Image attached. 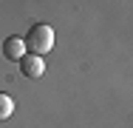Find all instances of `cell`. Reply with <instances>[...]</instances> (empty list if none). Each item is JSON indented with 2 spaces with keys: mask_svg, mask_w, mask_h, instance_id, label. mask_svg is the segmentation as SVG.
<instances>
[{
  "mask_svg": "<svg viewBox=\"0 0 133 128\" xmlns=\"http://www.w3.org/2000/svg\"><path fill=\"white\" fill-rule=\"evenodd\" d=\"M23 43H26V49L31 51V54L43 57V54H48V51H51V46H54V28H51L48 23H37V26H31Z\"/></svg>",
  "mask_w": 133,
  "mask_h": 128,
  "instance_id": "6da1fadb",
  "label": "cell"
},
{
  "mask_svg": "<svg viewBox=\"0 0 133 128\" xmlns=\"http://www.w3.org/2000/svg\"><path fill=\"white\" fill-rule=\"evenodd\" d=\"M17 63H20V71L26 77H31V80L43 77V71H45V63H43V57H37V54H23Z\"/></svg>",
  "mask_w": 133,
  "mask_h": 128,
  "instance_id": "7a4b0ae2",
  "label": "cell"
},
{
  "mask_svg": "<svg viewBox=\"0 0 133 128\" xmlns=\"http://www.w3.org/2000/svg\"><path fill=\"white\" fill-rule=\"evenodd\" d=\"M23 54H26L23 37H6V43H3V57L6 60H20Z\"/></svg>",
  "mask_w": 133,
  "mask_h": 128,
  "instance_id": "3957f363",
  "label": "cell"
},
{
  "mask_svg": "<svg viewBox=\"0 0 133 128\" xmlns=\"http://www.w3.org/2000/svg\"><path fill=\"white\" fill-rule=\"evenodd\" d=\"M11 111H14V102H11V97L0 91V120H9V117H11Z\"/></svg>",
  "mask_w": 133,
  "mask_h": 128,
  "instance_id": "277c9868",
  "label": "cell"
}]
</instances>
